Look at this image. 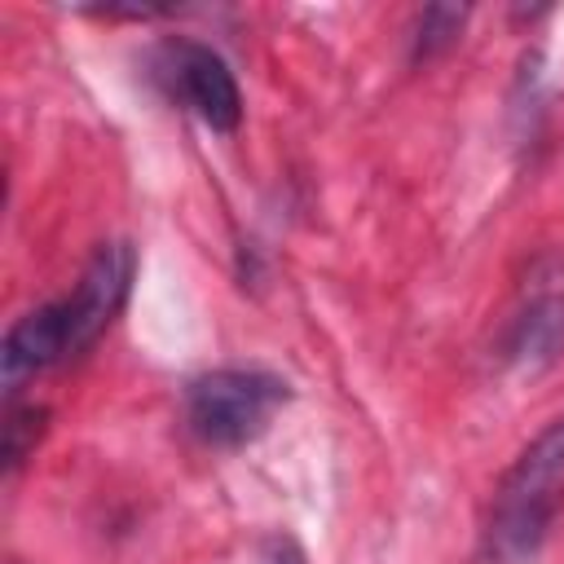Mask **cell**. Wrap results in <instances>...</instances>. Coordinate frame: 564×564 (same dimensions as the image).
I'll return each instance as SVG.
<instances>
[{
  "mask_svg": "<svg viewBox=\"0 0 564 564\" xmlns=\"http://www.w3.org/2000/svg\"><path fill=\"white\" fill-rule=\"evenodd\" d=\"M286 397H291L286 379H278L269 370L225 366V370H207V375L189 379L185 419L198 441L234 449V445L256 441L269 427V419L286 405Z\"/></svg>",
  "mask_w": 564,
  "mask_h": 564,
  "instance_id": "3",
  "label": "cell"
},
{
  "mask_svg": "<svg viewBox=\"0 0 564 564\" xmlns=\"http://www.w3.org/2000/svg\"><path fill=\"white\" fill-rule=\"evenodd\" d=\"M154 75L212 132H234L242 123L238 79H234V70L225 66V57L216 48H207L198 40H167L154 53Z\"/></svg>",
  "mask_w": 564,
  "mask_h": 564,
  "instance_id": "4",
  "label": "cell"
},
{
  "mask_svg": "<svg viewBox=\"0 0 564 564\" xmlns=\"http://www.w3.org/2000/svg\"><path fill=\"white\" fill-rule=\"evenodd\" d=\"M132 273H137V251L128 242H119V238L101 242L93 251V260L84 264L79 282L66 295L22 313L9 326L4 348H0L4 397L13 401L26 379H35V375L88 352L106 335L115 313L123 308V300L132 291Z\"/></svg>",
  "mask_w": 564,
  "mask_h": 564,
  "instance_id": "1",
  "label": "cell"
},
{
  "mask_svg": "<svg viewBox=\"0 0 564 564\" xmlns=\"http://www.w3.org/2000/svg\"><path fill=\"white\" fill-rule=\"evenodd\" d=\"M256 564H304V555H300V546L286 533H273V538H264Z\"/></svg>",
  "mask_w": 564,
  "mask_h": 564,
  "instance_id": "8",
  "label": "cell"
},
{
  "mask_svg": "<svg viewBox=\"0 0 564 564\" xmlns=\"http://www.w3.org/2000/svg\"><path fill=\"white\" fill-rule=\"evenodd\" d=\"M564 348V295L546 291V295H533L507 326V339H502V357L516 366V370H542L560 357Z\"/></svg>",
  "mask_w": 564,
  "mask_h": 564,
  "instance_id": "5",
  "label": "cell"
},
{
  "mask_svg": "<svg viewBox=\"0 0 564 564\" xmlns=\"http://www.w3.org/2000/svg\"><path fill=\"white\" fill-rule=\"evenodd\" d=\"M44 432V410L40 405H9L4 414V471H18L22 458L35 449Z\"/></svg>",
  "mask_w": 564,
  "mask_h": 564,
  "instance_id": "6",
  "label": "cell"
},
{
  "mask_svg": "<svg viewBox=\"0 0 564 564\" xmlns=\"http://www.w3.org/2000/svg\"><path fill=\"white\" fill-rule=\"evenodd\" d=\"M560 507H564V419L546 423L502 471L485 520L489 564H529L546 542Z\"/></svg>",
  "mask_w": 564,
  "mask_h": 564,
  "instance_id": "2",
  "label": "cell"
},
{
  "mask_svg": "<svg viewBox=\"0 0 564 564\" xmlns=\"http://www.w3.org/2000/svg\"><path fill=\"white\" fill-rule=\"evenodd\" d=\"M463 18H467V9H423L419 26H414V57H432L436 48L454 44Z\"/></svg>",
  "mask_w": 564,
  "mask_h": 564,
  "instance_id": "7",
  "label": "cell"
}]
</instances>
